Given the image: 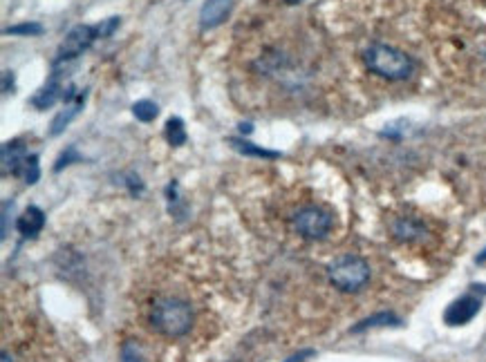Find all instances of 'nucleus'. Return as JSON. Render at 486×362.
<instances>
[{"label": "nucleus", "mask_w": 486, "mask_h": 362, "mask_svg": "<svg viewBox=\"0 0 486 362\" xmlns=\"http://www.w3.org/2000/svg\"><path fill=\"white\" fill-rule=\"evenodd\" d=\"M363 63L372 74L388 78V81H405L415 70V63L408 54L386 43L370 45L363 52Z\"/></svg>", "instance_id": "nucleus-1"}, {"label": "nucleus", "mask_w": 486, "mask_h": 362, "mask_svg": "<svg viewBox=\"0 0 486 362\" xmlns=\"http://www.w3.org/2000/svg\"><path fill=\"white\" fill-rule=\"evenodd\" d=\"M148 320L155 331H160L166 338H179L190 331L193 324V311L188 302L177 298H160L153 302Z\"/></svg>", "instance_id": "nucleus-2"}, {"label": "nucleus", "mask_w": 486, "mask_h": 362, "mask_svg": "<svg viewBox=\"0 0 486 362\" xmlns=\"http://www.w3.org/2000/svg\"><path fill=\"white\" fill-rule=\"evenodd\" d=\"M330 282L343 293H356L370 282V264L359 255H343L327 268Z\"/></svg>", "instance_id": "nucleus-3"}, {"label": "nucleus", "mask_w": 486, "mask_h": 362, "mask_svg": "<svg viewBox=\"0 0 486 362\" xmlns=\"http://www.w3.org/2000/svg\"><path fill=\"white\" fill-rule=\"evenodd\" d=\"M97 38H99L97 25H76V27H72L70 31H67V36L63 38V43L59 45V50H56L54 65H61V63L78 59V56H81L85 50L92 48V43Z\"/></svg>", "instance_id": "nucleus-4"}, {"label": "nucleus", "mask_w": 486, "mask_h": 362, "mask_svg": "<svg viewBox=\"0 0 486 362\" xmlns=\"http://www.w3.org/2000/svg\"><path fill=\"white\" fill-rule=\"evenodd\" d=\"M293 229L307 240H323L332 231V215L316 206L300 208L293 215Z\"/></svg>", "instance_id": "nucleus-5"}, {"label": "nucleus", "mask_w": 486, "mask_h": 362, "mask_svg": "<svg viewBox=\"0 0 486 362\" xmlns=\"http://www.w3.org/2000/svg\"><path fill=\"white\" fill-rule=\"evenodd\" d=\"M482 309V302L475 296H464L455 300L450 307L444 311V322L448 326H461V324H468Z\"/></svg>", "instance_id": "nucleus-6"}, {"label": "nucleus", "mask_w": 486, "mask_h": 362, "mask_svg": "<svg viewBox=\"0 0 486 362\" xmlns=\"http://www.w3.org/2000/svg\"><path fill=\"white\" fill-rule=\"evenodd\" d=\"M233 3L231 0H204V5L200 9V27L202 29H213L222 25L227 16L231 14Z\"/></svg>", "instance_id": "nucleus-7"}, {"label": "nucleus", "mask_w": 486, "mask_h": 362, "mask_svg": "<svg viewBox=\"0 0 486 362\" xmlns=\"http://www.w3.org/2000/svg\"><path fill=\"white\" fill-rule=\"evenodd\" d=\"M85 99H88V89H81V92H78V96L72 101V103H65V108H63V110L59 112V115L54 117V121H52V130H50L52 137H59V134L78 117V112H81L83 106H85Z\"/></svg>", "instance_id": "nucleus-8"}, {"label": "nucleus", "mask_w": 486, "mask_h": 362, "mask_svg": "<svg viewBox=\"0 0 486 362\" xmlns=\"http://www.w3.org/2000/svg\"><path fill=\"white\" fill-rule=\"evenodd\" d=\"M25 159H27V150H25V145H22V141L20 139L7 141L3 145V175L11 173L18 177Z\"/></svg>", "instance_id": "nucleus-9"}, {"label": "nucleus", "mask_w": 486, "mask_h": 362, "mask_svg": "<svg viewBox=\"0 0 486 362\" xmlns=\"http://www.w3.org/2000/svg\"><path fill=\"white\" fill-rule=\"evenodd\" d=\"M45 226V212L39 206H27L16 222V229L22 237H36Z\"/></svg>", "instance_id": "nucleus-10"}, {"label": "nucleus", "mask_w": 486, "mask_h": 362, "mask_svg": "<svg viewBox=\"0 0 486 362\" xmlns=\"http://www.w3.org/2000/svg\"><path fill=\"white\" fill-rule=\"evenodd\" d=\"M59 99H63V87H61V83L54 78V81H50L48 85H43V87L39 89V92L32 96V106L36 108V110H48V108H52Z\"/></svg>", "instance_id": "nucleus-11"}, {"label": "nucleus", "mask_w": 486, "mask_h": 362, "mask_svg": "<svg viewBox=\"0 0 486 362\" xmlns=\"http://www.w3.org/2000/svg\"><path fill=\"white\" fill-rule=\"evenodd\" d=\"M229 143L233 145L235 150L247 154V157H258V159H278V157H280V152L267 150V148H263V145H256L251 141H244L242 137H231Z\"/></svg>", "instance_id": "nucleus-12"}, {"label": "nucleus", "mask_w": 486, "mask_h": 362, "mask_svg": "<svg viewBox=\"0 0 486 362\" xmlns=\"http://www.w3.org/2000/svg\"><path fill=\"white\" fill-rule=\"evenodd\" d=\"M164 137L168 141V145L173 148H179V145L186 143V128H184V121L179 117H171L166 121V128H164Z\"/></svg>", "instance_id": "nucleus-13"}, {"label": "nucleus", "mask_w": 486, "mask_h": 362, "mask_svg": "<svg viewBox=\"0 0 486 362\" xmlns=\"http://www.w3.org/2000/svg\"><path fill=\"white\" fill-rule=\"evenodd\" d=\"M392 231L394 235L399 237V240H415V237H419L424 233V226L419 222H415V219H399L397 224L392 226Z\"/></svg>", "instance_id": "nucleus-14"}, {"label": "nucleus", "mask_w": 486, "mask_h": 362, "mask_svg": "<svg viewBox=\"0 0 486 362\" xmlns=\"http://www.w3.org/2000/svg\"><path fill=\"white\" fill-rule=\"evenodd\" d=\"M132 115L137 121L141 123H151L157 119V115H160V108H157V103H153V101L148 99H141L137 101V103L132 106Z\"/></svg>", "instance_id": "nucleus-15"}, {"label": "nucleus", "mask_w": 486, "mask_h": 362, "mask_svg": "<svg viewBox=\"0 0 486 362\" xmlns=\"http://www.w3.org/2000/svg\"><path fill=\"white\" fill-rule=\"evenodd\" d=\"M43 31H45V27L41 25V22H34V20H27V22H20V25H11V27L3 29L5 36H41Z\"/></svg>", "instance_id": "nucleus-16"}, {"label": "nucleus", "mask_w": 486, "mask_h": 362, "mask_svg": "<svg viewBox=\"0 0 486 362\" xmlns=\"http://www.w3.org/2000/svg\"><path fill=\"white\" fill-rule=\"evenodd\" d=\"M383 324H399V320L394 318L392 313H379V315H372V318H368V320H363L361 324H356L354 329H352V333L366 331V329H370V326H383Z\"/></svg>", "instance_id": "nucleus-17"}, {"label": "nucleus", "mask_w": 486, "mask_h": 362, "mask_svg": "<svg viewBox=\"0 0 486 362\" xmlns=\"http://www.w3.org/2000/svg\"><path fill=\"white\" fill-rule=\"evenodd\" d=\"M20 175H22V179L27 181V184H36L39 177H41V168H39V157L36 154H27L25 164H22Z\"/></svg>", "instance_id": "nucleus-18"}, {"label": "nucleus", "mask_w": 486, "mask_h": 362, "mask_svg": "<svg viewBox=\"0 0 486 362\" xmlns=\"http://www.w3.org/2000/svg\"><path fill=\"white\" fill-rule=\"evenodd\" d=\"M70 161H81V154L76 152L74 145H70V148H67V150L59 157V161H56V166H54V173H61L65 166H70Z\"/></svg>", "instance_id": "nucleus-19"}, {"label": "nucleus", "mask_w": 486, "mask_h": 362, "mask_svg": "<svg viewBox=\"0 0 486 362\" xmlns=\"http://www.w3.org/2000/svg\"><path fill=\"white\" fill-rule=\"evenodd\" d=\"M119 16H112V18H106V20H101L99 25H97V31H99V38H108L115 34V29L119 27Z\"/></svg>", "instance_id": "nucleus-20"}, {"label": "nucleus", "mask_w": 486, "mask_h": 362, "mask_svg": "<svg viewBox=\"0 0 486 362\" xmlns=\"http://www.w3.org/2000/svg\"><path fill=\"white\" fill-rule=\"evenodd\" d=\"M121 362H144L141 354H139V347L134 342H126L121 347Z\"/></svg>", "instance_id": "nucleus-21"}, {"label": "nucleus", "mask_w": 486, "mask_h": 362, "mask_svg": "<svg viewBox=\"0 0 486 362\" xmlns=\"http://www.w3.org/2000/svg\"><path fill=\"white\" fill-rule=\"evenodd\" d=\"M9 210H14V203L5 201L3 203V237H7V233H9Z\"/></svg>", "instance_id": "nucleus-22"}, {"label": "nucleus", "mask_w": 486, "mask_h": 362, "mask_svg": "<svg viewBox=\"0 0 486 362\" xmlns=\"http://www.w3.org/2000/svg\"><path fill=\"white\" fill-rule=\"evenodd\" d=\"M14 89V72L5 70L3 72V94H9Z\"/></svg>", "instance_id": "nucleus-23"}, {"label": "nucleus", "mask_w": 486, "mask_h": 362, "mask_svg": "<svg viewBox=\"0 0 486 362\" xmlns=\"http://www.w3.org/2000/svg\"><path fill=\"white\" fill-rule=\"evenodd\" d=\"M251 130H254V126H251V123H240V132H242V134H249Z\"/></svg>", "instance_id": "nucleus-24"}, {"label": "nucleus", "mask_w": 486, "mask_h": 362, "mask_svg": "<svg viewBox=\"0 0 486 362\" xmlns=\"http://www.w3.org/2000/svg\"><path fill=\"white\" fill-rule=\"evenodd\" d=\"M0 362H11V356L7 352H3V358H0Z\"/></svg>", "instance_id": "nucleus-25"}, {"label": "nucleus", "mask_w": 486, "mask_h": 362, "mask_svg": "<svg viewBox=\"0 0 486 362\" xmlns=\"http://www.w3.org/2000/svg\"><path fill=\"white\" fill-rule=\"evenodd\" d=\"M285 3H289V5H298V3H303V0H285Z\"/></svg>", "instance_id": "nucleus-26"}]
</instances>
